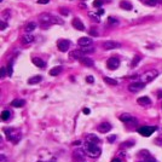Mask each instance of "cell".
<instances>
[{"instance_id": "8992f818", "label": "cell", "mask_w": 162, "mask_h": 162, "mask_svg": "<svg viewBox=\"0 0 162 162\" xmlns=\"http://www.w3.org/2000/svg\"><path fill=\"white\" fill-rule=\"evenodd\" d=\"M156 131V127H151V126H143L138 130V133L142 134L143 137H150L151 133Z\"/></svg>"}, {"instance_id": "7402d4cb", "label": "cell", "mask_w": 162, "mask_h": 162, "mask_svg": "<svg viewBox=\"0 0 162 162\" xmlns=\"http://www.w3.org/2000/svg\"><path fill=\"white\" fill-rule=\"evenodd\" d=\"M34 29H36V23H34V22H29V23L24 27V30H25L27 33L33 32Z\"/></svg>"}, {"instance_id": "6da1fadb", "label": "cell", "mask_w": 162, "mask_h": 162, "mask_svg": "<svg viewBox=\"0 0 162 162\" xmlns=\"http://www.w3.org/2000/svg\"><path fill=\"white\" fill-rule=\"evenodd\" d=\"M83 150H85V152H86L90 157H98L99 155H100V152H102V149H100L97 144H95V143H88V142H86Z\"/></svg>"}, {"instance_id": "44dd1931", "label": "cell", "mask_w": 162, "mask_h": 162, "mask_svg": "<svg viewBox=\"0 0 162 162\" xmlns=\"http://www.w3.org/2000/svg\"><path fill=\"white\" fill-rule=\"evenodd\" d=\"M41 80H42V76H40V75L33 76V78H30V79L28 80V83L29 85H35V83H39Z\"/></svg>"}, {"instance_id": "277c9868", "label": "cell", "mask_w": 162, "mask_h": 162, "mask_svg": "<svg viewBox=\"0 0 162 162\" xmlns=\"http://www.w3.org/2000/svg\"><path fill=\"white\" fill-rule=\"evenodd\" d=\"M39 20L42 27H48L50 24H53V16L50 13H41L39 16Z\"/></svg>"}, {"instance_id": "816d5d0a", "label": "cell", "mask_w": 162, "mask_h": 162, "mask_svg": "<svg viewBox=\"0 0 162 162\" xmlns=\"http://www.w3.org/2000/svg\"><path fill=\"white\" fill-rule=\"evenodd\" d=\"M81 1H86V0H81Z\"/></svg>"}, {"instance_id": "3957f363", "label": "cell", "mask_w": 162, "mask_h": 162, "mask_svg": "<svg viewBox=\"0 0 162 162\" xmlns=\"http://www.w3.org/2000/svg\"><path fill=\"white\" fill-rule=\"evenodd\" d=\"M157 75H158L157 70H149V71H146V73H144V74L140 76V81L144 83H149V82H151Z\"/></svg>"}, {"instance_id": "9a60e30c", "label": "cell", "mask_w": 162, "mask_h": 162, "mask_svg": "<svg viewBox=\"0 0 162 162\" xmlns=\"http://www.w3.org/2000/svg\"><path fill=\"white\" fill-rule=\"evenodd\" d=\"M137 103L145 107V105H150L151 104V99L149 98L148 96H144V97H139V98L137 99Z\"/></svg>"}, {"instance_id": "603a6c76", "label": "cell", "mask_w": 162, "mask_h": 162, "mask_svg": "<svg viewBox=\"0 0 162 162\" xmlns=\"http://www.w3.org/2000/svg\"><path fill=\"white\" fill-rule=\"evenodd\" d=\"M86 142L97 144V143H99V138H98V137H96L95 134H88V135H87V138H86Z\"/></svg>"}, {"instance_id": "74e56055", "label": "cell", "mask_w": 162, "mask_h": 162, "mask_svg": "<svg viewBox=\"0 0 162 162\" xmlns=\"http://www.w3.org/2000/svg\"><path fill=\"white\" fill-rule=\"evenodd\" d=\"M90 34H91L92 36H97V35H98V32H97V30H95V28H91V30H90Z\"/></svg>"}, {"instance_id": "1f68e13d", "label": "cell", "mask_w": 162, "mask_h": 162, "mask_svg": "<svg viewBox=\"0 0 162 162\" xmlns=\"http://www.w3.org/2000/svg\"><path fill=\"white\" fill-rule=\"evenodd\" d=\"M139 61H140V56H135L134 58H133V61H132V67H134V65H137Z\"/></svg>"}, {"instance_id": "4dcf8cb0", "label": "cell", "mask_w": 162, "mask_h": 162, "mask_svg": "<svg viewBox=\"0 0 162 162\" xmlns=\"http://www.w3.org/2000/svg\"><path fill=\"white\" fill-rule=\"evenodd\" d=\"M12 64H13V61H11V62H10V64L7 65V75L8 76L12 75Z\"/></svg>"}, {"instance_id": "f546056e", "label": "cell", "mask_w": 162, "mask_h": 162, "mask_svg": "<svg viewBox=\"0 0 162 162\" xmlns=\"http://www.w3.org/2000/svg\"><path fill=\"white\" fill-rule=\"evenodd\" d=\"M158 3V0H145V4L149 6H155Z\"/></svg>"}, {"instance_id": "4fadbf2b", "label": "cell", "mask_w": 162, "mask_h": 162, "mask_svg": "<svg viewBox=\"0 0 162 162\" xmlns=\"http://www.w3.org/2000/svg\"><path fill=\"white\" fill-rule=\"evenodd\" d=\"M78 44H79L80 46H82V47H86V46H90L92 44V39L88 38V36H82V38H80L78 40Z\"/></svg>"}, {"instance_id": "d590c367", "label": "cell", "mask_w": 162, "mask_h": 162, "mask_svg": "<svg viewBox=\"0 0 162 162\" xmlns=\"http://www.w3.org/2000/svg\"><path fill=\"white\" fill-rule=\"evenodd\" d=\"M59 12L63 15V16H68L69 15V11H68V8H61Z\"/></svg>"}, {"instance_id": "5bb4252c", "label": "cell", "mask_w": 162, "mask_h": 162, "mask_svg": "<svg viewBox=\"0 0 162 162\" xmlns=\"http://www.w3.org/2000/svg\"><path fill=\"white\" fill-rule=\"evenodd\" d=\"M69 57H70L71 59H81L82 57H85V53H83L81 50H75V51L70 52V55H69Z\"/></svg>"}, {"instance_id": "8d00e7d4", "label": "cell", "mask_w": 162, "mask_h": 162, "mask_svg": "<svg viewBox=\"0 0 162 162\" xmlns=\"http://www.w3.org/2000/svg\"><path fill=\"white\" fill-rule=\"evenodd\" d=\"M6 70H7V68H5V67L1 68V78H3V79L6 76Z\"/></svg>"}, {"instance_id": "ee69618b", "label": "cell", "mask_w": 162, "mask_h": 162, "mask_svg": "<svg viewBox=\"0 0 162 162\" xmlns=\"http://www.w3.org/2000/svg\"><path fill=\"white\" fill-rule=\"evenodd\" d=\"M111 162H121V160H120V158H113V160H111Z\"/></svg>"}, {"instance_id": "7bdbcfd3", "label": "cell", "mask_w": 162, "mask_h": 162, "mask_svg": "<svg viewBox=\"0 0 162 162\" xmlns=\"http://www.w3.org/2000/svg\"><path fill=\"white\" fill-rule=\"evenodd\" d=\"M82 113H83V114H86V115H88V114H90V113H91V110H90L88 108H85V109H83V110H82Z\"/></svg>"}, {"instance_id": "d6a6232c", "label": "cell", "mask_w": 162, "mask_h": 162, "mask_svg": "<svg viewBox=\"0 0 162 162\" xmlns=\"http://www.w3.org/2000/svg\"><path fill=\"white\" fill-rule=\"evenodd\" d=\"M103 5V0H96V1H93V6L95 7H100Z\"/></svg>"}, {"instance_id": "4316f807", "label": "cell", "mask_w": 162, "mask_h": 162, "mask_svg": "<svg viewBox=\"0 0 162 162\" xmlns=\"http://www.w3.org/2000/svg\"><path fill=\"white\" fill-rule=\"evenodd\" d=\"M10 117H11V113L8 110H4L1 113V120H3V121H7Z\"/></svg>"}, {"instance_id": "e575fe53", "label": "cell", "mask_w": 162, "mask_h": 162, "mask_svg": "<svg viewBox=\"0 0 162 162\" xmlns=\"http://www.w3.org/2000/svg\"><path fill=\"white\" fill-rule=\"evenodd\" d=\"M108 22H109L110 24H117V23H119V22H117V20H116V18H114V17H109V18H108Z\"/></svg>"}, {"instance_id": "f6af8a7d", "label": "cell", "mask_w": 162, "mask_h": 162, "mask_svg": "<svg viewBox=\"0 0 162 162\" xmlns=\"http://www.w3.org/2000/svg\"><path fill=\"white\" fill-rule=\"evenodd\" d=\"M104 13V11H103L102 8H99V11H98V15H103Z\"/></svg>"}, {"instance_id": "ffe728a7", "label": "cell", "mask_w": 162, "mask_h": 162, "mask_svg": "<svg viewBox=\"0 0 162 162\" xmlns=\"http://www.w3.org/2000/svg\"><path fill=\"white\" fill-rule=\"evenodd\" d=\"M120 120L121 121H123V122H131V121H133V116L131 114H122L121 116H120Z\"/></svg>"}, {"instance_id": "681fc988", "label": "cell", "mask_w": 162, "mask_h": 162, "mask_svg": "<svg viewBox=\"0 0 162 162\" xmlns=\"http://www.w3.org/2000/svg\"><path fill=\"white\" fill-rule=\"evenodd\" d=\"M158 3H160V4H162V0H158Z\"/></svg>"}, {"instance_id": "7c38bea8", "label": "cell", "mask_w": 162, "mask_h": 162, "mask_svg": "<svg viewBox=\"0 0 162 162\" xmlns=\"http://www.w3.org/2000/svg\"><path fill=\"white\" fill-rule=\"evenodd\" d=\"M34 40H35V38H34L32 34L27 33V34H24V35L22 36L21 41H22V44H23V45H29V44L34 42Z\"/></svg>"}, {"instance_id": "30bf717a", "label": "cell", "mask_w": 162, "mask_h": 162, "mask_svg": "<svg viewBox=\"0 0 162 162\" xmlns=\"http://www.w3.org/2000/svg\"><path fill=\"white\" fill-rule=\"evenodd\" d=\"M111 128H113V126H111L109 122H102L97 126V130H98L100 133H107V132L111 131Z\"/></svg>"}, {"instance_id": "bcb514c9", "label": "cell", "mask_w": 162, "mask_h": 162, "mask_svg": "<svg viewBox=\"0 0 162 162\" xmlns=\"http://www.w3.org/2000/svg\"><path fill=\"white\" fill-rule=\"evenodd\" d=\"M158 98H162V91L158 92Z\"/></svg>"}, {"instance_id": "f35d334b", "label": "cell", "mask_w": 162, "mask_h": 162, "mask_svg": "<svg viewBox=\"0 0 162 162\" xmlns=\"http://www.w3.org/2000/svg\"><path fill=\"white\" fill-rule=\"evenodd\" d=\"M115 140H116V137H115V135H109V137H108V142L109 143H113V142H115Z\"/></svg>"}, {"instance_id": "8fae6325", "label": "cell", "mask_w": 162, "mask_h": 162, "mask_svg": "<svg viewBox=\"0 0 162 162\" xmlns=\"http://www.w3.org/2000/svg\"><path fill=\"white\" fill-rule=\"evenodd\" d=\"M71 24H73V27L75 28V29H78L80 32H83V30H85V25H83V23L81 22L80 18H74L73 22H71Z\"/></svg>"}, {"instance_id": "83f0119b", "label": "cell", "mask_w": 162, "mask_h": 162, "mask_svg": "<svg viewBox=\"0 0 162 162\" xmlns=\"http://www.w3.org/2000/svg\"><path fill=\"white\" fill-rule=\"evenodd\" d=\"M88 16L92 17V18H93V21H96L97 23H99V22H100V20H99V15H96V13H93V12H88Z\"/></svg>"}, {"instance_id": "ba28073f", "label": "cell", "mask_w": 162, "mask_h": 162, "mask_svg": "<svg viewBox=\"0 0 162 162\" xmlns=\"http://www.w3.org/2000/svg\"><path fill=\"white\" fill-rule=\"evenodd\" d=\"M107 67L110 69V70H115L120 67V59L116 58V57H110L109 59L107 61Z\"/></svg>"}, {"instance_id": "9c48e42d", "label": "cell", "mask_w": 162, "mask_h": 162, "mask_svg": "<svg viewBox=\"0 0 162 162\" xmlns=\"http://www.w3.org/2000/svg\"><path fill=\"white\" fill-rule=\"evenodd\" d=\"M103 47L105 50H115V48H120L121 47V44L114 40H107L103 44Z\"/></svg>"}, {"instance_id": "ab89813d", "label": "cell", "mask_w": 162, "mask_h": 162, "mask_svg": "<svg viewBox=\"0 0 162 162\" xmlns=\"http://www.w3.org/2000/svg\"><path fill=\"white\" fill-rule=\"evenodd\" d=\"M86 81H87L88 83H93V81H95V80H93V78L90 75V76H87V78H86Z\"/></svg>"}, {"instance_id": "2e32d148", "label": "cell", "mask_w": 162, "mask_h": 162, "mask_svg": "<svg viewBox=\"0 0 162 162\" xmlns=\"http://www.w3.org/2000/svg\"><path fill=\"white\" fill-rule=\"evenodd\" d=\"M25 104V100L24 99H15L11 102V107H15V108H22L24 107Z\"/></svg>"}, {"instance_id": "52a82bcc", "label": "cell", "mask_w": 162, "mask_h": 162, "mask_svg": "<svg viewBox=\"0 0 162 162\" xmlns=\"http://www.w3.org/2000/svg\"><path fill=\"white\" fill-rule=\"evenodd\" d=\"M69 46H70V41L65 39H59L57 41V47L61 52H67L69 50Z\"/></svg>"}, {"instance_id": "7dc6e473", "label": "cell", "mask_w": 162, "mask_h": 162, "mask_svg": "<svg viewBox=\"0 0 162 162\" xmlns=\"http://www.w3.org/2000/svg\"><path fill=\"white\" fill-rule=\"evenodd\" d=\"M146 162H157V161H156V160H152V158H150L149 161H146Z\"/></svg>"}, {"instance_id": "f1b7e54d", "label": "cell", "mask_w": 162, "mask_h": 162, "mask_svg": "<svg viewBox=\"0 0 162 162\" xmlns=\"http://www.w3.org/2000/svg\"><path fill=\"white\" fill-rule=\"evenodd\" d=\"M81 51H82L85 55H86V53H93V52H95V48H93V47H87V46H86V47L82 48Z\"/></svg>"}, {"instance_id": "5b68a950", "label": "cell", "mask_w": 162, "mask_h": 162, "mask_svg": "<svg viewBox=\"0 0 162 162\" xmlns=\"http://www.w3.org/2000/svg\"><path fill=\"white\" fill-rule=\"evenodd\" d=\"M145 87V83L144 82H132L131 85H128V91L132 92V93H137V92L142 91L143 88Z\"/></svg>"}, {"instance_id": "f5cc1de1", "label": "cell", "mask_w": 162, "mask_h": 162, "mask_svg": "<svg viewBox=\"0 0 162 162\" xmlns=\"http://www.w3.org/2000/svg\"><path fill=\"white\" fill-rule=\"evenodd\" d=\"M82 162H85V161H82Z\"/></svg>"}, {"instance_id": "d4e9b609", "label": "cell", "mask_w": 162, "mask_h": 162, "mask_svg": "<svg viewBox=\"0 0 162 162\" xmlns=\"http://www.w3.org/2000/svg\"><path fill=\"white\" fill-rule=\"evenodd\" d=\"M74 155H75L76 158H79V160H83L86 152H85V150H76L75 152H74Z\"/></svg>"}, {"instance_id": "836d02e7", "label": "cell", "mask_w": 162, "mask_h": 162, "mask_svg": "<svg viewBox=\"0 0 162 162\" xmlns=\"http://www.w3.org/2000/svg\"><path fill=\"white\" fill-rule=\"evenodd\" d=\"M133 144H134V143L132 142V140H130V142H125V143H122V148H131Z\"/></svg>"}, {"instance_id": "e0dca14e", "label": "cell", "mask_w": 162, "mask_h": 162, "mask_svg": "<svg viewBox=\"0 0 162 162\" xmlns=\"http://www.w3.org/2000/svg\"><path fill=\"white\" fill-rule=\"evenodd\" d=\"M32 62H33V64H35L38 68H45V65H46V63H45L41 58H38V57H34L32 59Z\"/></svg>"}, {"instance_id": "d6986e66", "label": "cell", "mask_w": 162, "mask_h": 162, "mask_svg": "<svg viewBox=\"0 0 162 162\" xmlns=\"http://www.w3.org/2000/svg\"><path fill=\"white\" fill-rule=\"evenodd\" d=\"M80 62H81L83 65H86V67H92V65H93V61H92L91 58H88V57H82V58L80 59Z\"/></svg>"}, {"instance_id": "ac0fdd59", "label": "cell", "mask_w": 162, "mask_h": 162, "mask_svg": "<svg viewBox=\"0 0 162 162\" xmlns=\"http://www.w3.org/2000/svg\"><path fill=\"white\" fill-rule=\"evenodd\" d=\"M120 7L123 8V10H127V11H131V10L133 8V6H132V4H131L130 1L123 0V1H121V3H120Z\"/></svg>"}, {"instance_id": "cb8c5ba5", "label": "cell", "mask_w": 162, "mask_h": 162, "mask_svg": "<svg viewBox=\"0 0 162 162\" xmlns=\"http://www.w3.org/2000/svg\"><path fill=\"white\" fill-rule=\"evenodd\" d=\"M61 71H62V68H61V67H55V68H52L51 70H50V75L57 76V75H59V74H61Z\"/></svg>"}, {"instance_id": "b9f144b4", "label": "cell", "mask_w": 162, "mask_h": 162, "mask_svg": "<svg viewBox=\"0 0 162 162\" xmlns=\"http://www.w3.org/2000/svg\"><path fill=\"white\" fill-rule=\"evenodd\" d=\"M48 3H50V0H38V4L45 5V4H48Z\"/></svg>"}, {"instance_id": "484cf974", "label": "cell", "mask_w": 162, "mask_h": 162, "mask_svg": "<svg viewBox=\"0 0 162 162\" xmlns=\"http://www.w3.org/2000/svg\"><path fill=\"white\" fill-rule=\"evenodd\" d=\"M103 80H104V82L109 83V85H113V86L117 85V81H116L115 79H111V78H109V76H104V78H103Z\"/></svg>"}, {"instance_id": "7a4b0ae2", "label": "cell", "mask_w": 162, "mask_h": 162, "mask_svg": "<svg viewBox=\"0 0 162 162\" xmlns=\"http://www.w3.org/2000/svg\"><path fill=\"white\" fill-rule=\"evenodd\" d=\"M5 133H6V137L10 142H12L13 144L20 142L21 139V132L18 130H15V128H6L5 130Z\"/></svg>"}, {"instance_id": "60d3db41", "label": "cell", "mask_w": 162, "mask_h": 162, "mask_svg": "<svg viewBox=\"0 0 162 162\" xmlns=\"http://www.w3.org/2000/svg\"><path fill=\"white\" fill-rule=\"evenodd\" d=\"M6 28H7V23L4 22V21H1V30H4V29H6Z\"/></svg>"}, {"instance_id": "c3c4849f", "label": "cell", "mask_w": 162, "mask_h": 162, "mask_svg": "<svg viewBox=\"0 0 162 162\" xmlns=\"http://www.w3.org/2000/svg\"><path fill=\"white\" fill-rule=\"evenodd\" d=\"M80 143H81V142H80V140H78V142H75V143H74V145H79Z\"/></svg>"}, {"instance_id": "f907efd6", "label": "cell", "mask_w": 162, "mask_h": 162, "mask_svg": "<svg viewBox=\"0 0 162 162\" xmlns=\"http://www.w3.org/2000/svg\"><path fill=\"white\" fill-rule=\"evenodd\" d=\"M0 1H1V3H3V1H4V0H0Z\"/></svg>"}]
</instances>
